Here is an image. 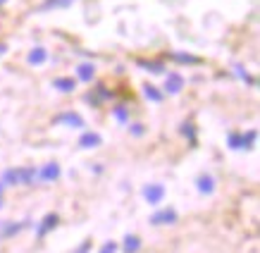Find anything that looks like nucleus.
Listing matches in <instances>:
<instances>
[{"label":"nucleus","mask_w":260,"mask_h":253,"mask_svg":"<svg viewBox=\"0 0 260 253\" xmlns=\"http://www.w3.org/2000/svg\"><path fill=\"white\" fill-rule=\"evenodd\" d=\"M36 179V167H17V170H8L3 174V184H29Z\"/></svg>","instance_id":"f257e3e1"},{"label":"nucleus","mask_w":260,"mask_h":253,"mask_svg":"<svg viewBox=\"0 0 260 253\" xmlns=\"http://www.w3.org/2000/svg\"><path fill=\"white\" fill-rule=\"evenodd\" d=\"M181 88H184V79H181V74L172 72V74L167 77V81H165V91L167 93H179Z\"/></svg>","instance_id":"1a4fd4ad"},{"label":"nucleus","mask_w":260,"mask_h":253,"mask_svg":"<svg viewBox=\"0 0 260 253\" xmlns=\"http://www.w3.org/2000/svg\"><path fill=\"white\" fill-rule=\"evenodd\" d=\"M53 86L60 88V91H64V93H70V91H74V79H67V77H62V79H55V81H53Z\"/></svg>","instance_id":"a211bd4d"},{"label":"nucleus","mask_w":260,"mask_h":253,"mask_svg":"<svg viewBox=\"0 0 260 253\" xmlns=\"http://www.w3.org/2000/svg\"><path fill=\"white\" fill-rule=\"evenodd\" d=\"M0 208H3V198H0Z\"/></svg>","instance_id":"c85d7f7f"},{"label":"nucleus","mask_w":260,"mask_h":253,"mask_svg":"<svg viewBox=\"0 0 260 253\" xmlns=\"http://www.w3.org/2000/svg\"><path fill=\"white\" fill-rule=\"evenodd\" d=\"M29 227V222H8V225H3V230H0V237L3 239H10V237H15V234H19L22 230H26Z\"/></svg>","instance_id":"6e6552de"},{"label":"nucleus","mask_w":260,"mask_h":253,"mask_svg":"<svg viewBox=\"0 0 260 253\" xmlns=\"http://www.w3.org/2000/svg\"><path fill=\"white\" fill-rule=\"evenodd\" d=\"M132 132H134L136 136H141L143 134V126L141 124H132Z\"/></svg>","instance_id":"393cba45"},{"label":"nucleus","mask_w":260,"mask_h":253,"mask_svg":"<svg viewBox=\"0 0 260 253\" xmlns=\"http://www.w3.org/2000/svg\"><path fill=\"white\" fill-rule=\"evenodd\" d=\"M139 65L146 67L148 72H155V74H162V72H165V67H162L160 62H146V60H139Z\"/></svg>","instance_id":"412c9836"},{"label":"nucleus","mask_w":260,"mask_h":253,"mask_svg":"<svg viewBox=\"0 0 260 253\" xmlns=\"http://www.w3.org/2000/svg\"><path fill=\"white\" fill-rule=\"evenodd\" d=\"M196 184H198V191H201V194H213L215 191V182L210 174H201Z\"/></svg>","instance_id":"ddd939ff"},{"label":"nucleus","mask_w":260,"mask_h":253,"mask_svg":"<svg viewBox=\"0 0 260 253\" xmlns=\"http://www.w3.org/2000/svg\"><path fill=\"white\" fill-rule=\"evenodd\" d=\"M5 3H8V0H0V5H5Z\"/></svg>","instance_id":"cd10ccee"},{"label":"nucleus","mask_w":260,"mask_h":253,"mask_svg":"<svg viewBox=\"0 0 260 253\" xmlns=\"http://www.w3.org/2000/svg\"><path fill=\"white\" fill-rule=\"evenodd\" d=\"M167 57H170L172 62H179V65H201V57L186 55V53H170Z\"/></svg>","instance_id":"f8f14e48"},{"label":"nucleus","mask_w":260,"mask_h":253,"mask_svg":"<svg viewBox=\"0 0 260 253\" xmlns=\"http://www.w3.org/2000/svg\"><path fill=\"white\" fill-rule=\"evenodd\" d=\"M181 134L186 136V139H191V143L196 146V129H193L191 122H184V124H181Z\"/></svg>","instance_id":"6ab92c4d"},{"label":"nucleus","mask_w":260,"mask_h":253,"mask_svg":"<svg viewBox=\"0 0 260 253\" xmlns=\"http://www.w3.org/2000/svg\"><path fill=\"white\" fill-rule=\"evenodd\" d=\"M98 253H117V244H115V241H105Z\"/></svg>","instance_id":"5701e85b"},{"label":"nucleus","mask_w":260,"mask_h":253,"mask_svg":"<svg viewBox=\"0 0 260 253\" xmlns=\"http://www.w3.org/2000/svg\"><path fill=\"white\" fill-rule=\"evenodd\" d=\"M255 139H258L255 132H246V134H229L227 143H229V148H234V150H246V148H251L253 143H255Z\"/></svg>","instance_id":"f03ea898"},{"label":"nucleus","mask_w":260,"mask_h":253,"mask_svg":"<svg viewBox=\"0 0 260 253\" xmlns=\"http://www.w3.org/2000/svg\"><path fill=\"white\" fill-rule=\"evenodd\" d=\"M46 60H48L46 48H34L31 53H29V57H26V62L29 65H43Z\"/></svg>","instance_id":"2eb2a0df"},{"label":"nucleus","mask_w":260,"mask_h":253,"mask_svg":"<svg viewBox=\"0 0 260 253\" xmlns=\"http://www.w3.org/2000/svg\"><path fill=\"white\" fill-rule=\"evenodd\" d=\"M3 189H5V184L0 182V198H3Z\"/></svg>","instance_id":"bb28decb"},{"label":"nucleus","mask_w":260,"mask_h":253,"mask_svg":"<svg viewBox=\"0 0 260 253\" xmlns=\"http://www.w3.org/2000/svg\"><path fill=\"white\" fill-rule=\"evenodd\" d=\"M234 70H237V74H239V77H241V79L246 81V84H251V86H258V81L253 79V77H248V72H244V67H239V65H237Z\"/></svg>","instance_id":"4be33fe9"},{"label":"nucleus","mask_w":260,"mask_h":253,"mask_svg":"<svg viewBox=\"0 0 260 253\" xmlns=\"http://www.w3.org/2000/svg\"><path fill=\"white\" fill-rule=\"evenodd\" d=\"M174 222H177V210L172 208H165L150 217V225H174Z\"/></svg>","instance_id":"423d86ee"},{"label":"nucleus","mask_w":260,"mask_h":253,"mask_svg":"<svg viewBox=\"0 0 260 253\" xmlns=\"http://www.w3.org/2000/svg\"><path fill=\"white\" fill-rule=\"evenodd\" d=\"M5 50H8V46H5V43H0V55H3Z\"/></svg>","instance_id":"a878e982"},{"label":"nucleus","mask_w":260,"mask_h":253,"mask_svg":"<svg viewBox=\"0 0 260 253\" xmlns=\"http://www.w3.org/2000/svg\"><path fill=\"white\" fill-rule=\"evenodd\" d=\"M55 122L57 124H70V126H74V129L84 126V119H81V115H77V112H62V115L55 117Z\"/></svg>","instance_id":"0eeeda50"},{"label":"nucleus","mask_w":260,"mask_h":253,"mask_svg":"<svg viewBox=\"0 0 260 253\" xmlns=\"http://www.w3.org/2000/svg\"><path fill=\"white\" fill-rule=\"evenodd\" d=\"M77 74H79L81 81H91L95 77V67L91 62H81L79 67H77Z\"/></svg>","instance_id":"4468645a"},{"label":"nucleus","mask_w":260,"mask_h":253,"mask_svg":"<svg viewBox=\"0 0 260 253\" xmlns=\"http://www.w3.org/2000/svg\"><path fill=\"white\" fill-rule=\"evenodd\" d=\"M101 134H95V132H86V134H81L79 139V146L81 148H95V146H101Z\"/></svg>","instance_id":"9d476101"},{"label":"nucleus","mask_w":260,"mask_h":253,"mask_svg":"<svg viewBox=\"0 0 260 253\" xmlns=\"http://www.w3.org/2000/svg\"><path fill=\"white\" fill-rule=\"evenodd\" d=\"M74 0H46L43 5H41V12H48V10L53 8H70Z\"/></svg>","instance_id":"f3484780"},{"label":"nucleus","mask_w":260,"mask_h":253,"mask_svg":"<svg viewBox=\"0 0 260 253\" xmlns=\"http://www.w3.org/2000/svg\"><path fill=\"white\" fill-rule=\"evenodd\" d=\"M143 93H146V98L153 101V103H160V101H162V93H160L158 86H153V84H143Z\"/></svg>","instance_id":"dca6fc26"},{"label":"nucleus","mask_w":260,"mask_h":253,"mask_svg":"<svg viewBox=\"0 0 260 253\" xmlns=\"http://www.w3.org/2000/svg\"><path fill=\"white\" fill-rule=\"evenodd\" d=\"M112 115H115L117 122H126V119H129V110H126L124 105H115V108H112Z\"/></svg>","instance_id":"aec40b11"},{"label":"nucleus","mask_w":260,"mask_h":253,"mask_svg":"<svg viewBox=\"0 0 260 253\" xmlns=\"http://www.w3.org/2000/svg\"><path fill=\"white\" fill-rule=\"evenodd\" d=\"M57 225H60V217H57V213H48L43 220L39 222V230H36V237L39 239H46L50 232L55 230Z\"/></svg>","instance_id":"7ed1b4c3"},{"label":"nucleus","mask_w":260,"mask_h":253,"mask_svg":"<svg viewBox=\"0 0 260 253\" xmlns=\"http://www.w3.org/2000/svg\"><path fill=\"white\" fill-rule=\"evenodd\" d=\"M143 198L148 201L150 206H158L160 201L165 198V186H162V184H150V186L143 189Z\"/></svg>","instance_id":"20e7f679"},{"label":"nucleus","mask_w":260,"mask_h":253,"mask_svg":"<svg viewBox=\"0 0 260 253\" xmlns=\"http://www.w3.org/2000/svg\"><path fill=\"white\" fill-rule=\"evenodd\" d=\"M74 253H91V239H84V241H81V246Z\"/></svg>","instance_id":"b1692460"},{"label":"nucleus","mask_w":260,"mask_h":253,"mask_svg":"<svg viewBox=\"0 0 260 253\" xmlns=\"http://www.w3.org/2000/svg\"><path fill=\"white\" fill-rule=\"evenodd\" d=\"M36 177H39L41 182H55L57 177H60V165L57 163H48V165H43L36 172Z\"/></svg>","instance_id":"39448f33"},{"label":"nucleus","mask_w":260,"mask_h":253,"mask_svg":"<svg viewBox=\"0 0 260 253\" xmlns=\"http://www.w3.org/2000/svg\"><path fill=\"white\" fill-rule=\"evenodd\" d=\"M139 248H141V239L136 234H126L124 244H122V253H139Z\"/></svg>","instance_id":"9b49d317"}]
</instances>
